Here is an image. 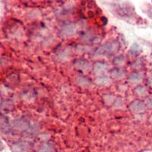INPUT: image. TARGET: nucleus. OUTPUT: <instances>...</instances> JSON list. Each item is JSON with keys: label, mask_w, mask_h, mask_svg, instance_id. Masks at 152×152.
Listing matches in <instances>:
<instances>
[{"label": "nucleus", "mask_w": 152, "mask_h": 152, "mask_svg": "<svg viewBox=\"0 0 152 152\" xmlns=\"http://www.w3.org/2000/svg\"><path fill=\"white\" fill-rule=\"evenodd\" d=\"M110 75L112 78H116V79H120L125 75V72L123 69H113L110 72Z\"/></svg>", "instance_id": "6"}, {"label": "nucleus", "mask_w": 152, "mask_h": 152, "mask_svg": "<svg viewBox=\"0 0 152 152\" xmlns=\"http://www.w3.org/2000/svg\"><path fill=\"white\" fill-rule=\"evenodd\" d=\"M129 79L131 81H132V82H135V81H140L141 76L140 75L138 74V73L136 72L132 73V74L129 75Z\"/></svg>", "instance_id": "10"}, {"label": "nucleus", "mask_w": 152, "mask_h": 152, "mask_svg": "<svg viewBox=\"0 0 152 152\" xmlns=\"http://www.w3.org/2000/svg\"><path fill=\"white\" fill-rule=\"evenodd\" d=\"M108 82H109V78L107 76H99L96 79V83L100 85H107Z\"/></svg>", "instance_id": "8"}, {"label": "nucleus", "mask_w": 152, "mask_h": 152, "mask_svg": "<svg viewBox=\"0 0 152 152\" xmlns=\"http://www.w3.org/2000/svg\"><path fill=\"white\" fill-rule=\"evenodd\" d=\"M74 65L76 68L80 70H82V71H85L87 69H88L89 68V64L86 60L82 59H77L75 62H74Z\"/></svg>", "instance_id": "5"}, {"label": "nucleus", "mask_w": 152, "mask_h": 152, "mask_svg": "<svg viewBox=\"0 0 152 152\" xmlns=\"http://www.w3.org/2000/svg\"><path fill=\"white\" fill-rule=\"evenodd\" d=\"M76 30H77V28L75 24L70 23V24H66L64 26H62L59 33L62 37H68L72 36L76 32Z\"/></svg>", "instance_id": "2"}, {"label": "nucleus", "mask_w": 152, "mask_h": 152, "mask_svg": "<svg viewBox=\"0 0 152 152\" xmlns=\"http://www.w3.org/2000/svg\"><path fill=\"white\" fill-rule=\"evenodd\" d=\"M138 50H139V46L136 43H134L130 48V51H131L132 53H135L138 52Z\"/></svg>", "instance_id": "12"}, {"label": "nucleus", "mask_w": 152, "mask_h": 152, "mask_svg": "<svg viewBox=\"0 0 152 152\" xmlns=\"http://www.w3.org/2000/svg\"><path fill=\"white\" fill-rule=\"evenodd\" d=\"M135 92L139 95H144V94L145 93V89L144 87L138 86L135 88Z\"/></svg>", "instance_id": "11"}, {"label": "nucleus", "mask_w": 152, "mask_h": 152, "mask_svg": "<svg viewBox=\"0 0 152 152\" xmlns=\"http://www.w3.org/2000/svg\"><path fill=\"white\" fill-rule=\"evenodd\" d=\"M125 60H126V58H125L124 56L121 55L117 56L116 58L113 59V62L114 65H117V66H120V65H123L125 62Z\"/></svg>", "instance_id": "9"}, {"label": "nucleus", "mask_w": 152, "mask_h": 152, "mask_svg": "<svg viewBox=\"0 0 152 152\" xmlns=\"http://www.w3.org/2000/svg\"><path fill=\"white\" fill-rule=\"evenodd\" d=\"M108 69V66L107 63L103 62H96L94 66V70L97 74H100L105 72Z\"/></svg>", "instance_id": "4"}, {"label": "nucleus", "mask_w": 152, "mask_h": 152, "mask_svg": "<svg viewBox=\"0 0 152 152\" xmlns=\"http://www.w3.org/2000/svg\"><path fill=\"white\" fill-rule=\"evenodd\" d=\"M129 109L132 113H139L142 112L145 109V104L142 102V101L135 100V101H133L132 103L130 104V105L129 106Z\"/></svg>", "instance_id": "3"}, {"label": "nucleus", "mask_w": 152, "mask_h": 152, "mask_svg": "<svg viewBox=\"0 0 152 152\" xmlns=\"http://www.w3.org/2000/svg\"><path fill=\"white\" fill-rule=\"evenodd\" d=\"M77 82L81 86L83 87H89L91 84V81L88 78L83 77V76H78L77 78Z\"/></svg>", "instance_id": "7"}, {"label": "nucleus", "mask_w": 152, "mask_h": 152, "mask_svg": "<svg viewBox=\"0 0 152 152\" xmlns=\"http://www.w3.org/2000/svg\"><path fill=\"white\" fill-rule=\"evenodd\" d=\"M119 47H120V45L118 41L113 40V41L108 42L98 47L95 51V54L97 56H111L116 53L119 50Z\"/></svg>", "instance_id": "1"}, {"label": "nucleus", "mask_w": 152, "mask_h": 152, "mask_svg": "<svg viewBox=\"0 0 152 152\" xmlns=\"http://www.w3.org/2000/svg\"><path fill=\"white\" fill-rule=\"evenodd\" d=\"M148 83H149V85H151V86H152V78H149V80H148Z\"/></svg>", "instance_id": "13"}]
</instances>
